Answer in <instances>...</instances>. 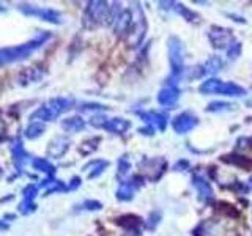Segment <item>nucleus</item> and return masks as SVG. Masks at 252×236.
<instances>
[{"instance_id": "obj_27", "label": "nucleus", "mask_w": 252, "mask_h": 236, "mask_svg": "<svg viewBox=\"0 0 252 236\" xmlns=\"http://www.w3.org/2000/svg\"><path fill=\"white\" fill-rule=\"evenodd\" d=\"M36 192H38V187L33 186V184H30V186H27L26 189H24V197H26L27 202H32V200H33V197L36 195Z\"/></svg>"}, {"instance_id": "obj_14", "label": "nucleus", "mask_w": 252, "mask_h": 236, "mask_svg": "<svg viewBox=\"0 0 252 236\" xmlns=\"http://www.w3.org/2000/svg\"><path fill=\"white\" fill-rule=\"evenodd\" d=\"M131 22H132V13L129 10H123L120 16L115 19V31L118 35L122 33H129L131 29Z\"/></svg>"}, {"instance_id": "obj_17", "label": "nucleus", "mask_w": 252, "mask_h": 236, "mask_svg": "<svg viewBox=\"0 0 252 236\" xmlns=\"http://www.w3.org/2000/svg\"><path fill=\"white\" fill-rule=\"evenodd\" d=\"M84 126H85V123L81 117H71V118H66V120L62 121V128L68 132H77V131L84 129Z\"/></svg>"}, {"instance_id": "obj_5", "label": "nucleus", "mask_w": 252, "mask_h": 236, "mask_svg": "<svg viewBox=\"0 0 252 236\" xmlns=\"http://www.w3.org/2000/svg\"><path fill=\"white\" fill-rule=\"evenodd\" d=\"M208 38L215 47H218V49H224V47H227L232 41V31L225 27L213 26V27H210Z\"/></svg>"}, {"instance_id": "obj_15", "label": "nucleus", "mask_w": 252, "mask_h": 236, "mask_svg": "<svg viewBox=\"0 0 252 236\" xmlns=\"http://www.w3.org/2000/svg\"><path fill=\"white\" fill-rule=\"evenodd\" d=\"M131 128V123L128 120H123V118H110L107 124L104 126V129L114 134H125Z\"/></svg>"}, {"instance_id": "obj_1", "label": "nucleus", "mask_w": 252, "mask_h": 236, "mask_svg": "<svg viewBox=\"0 0 252 236\" xmlns=\"http://www.w3.org/2000/svg\"><path fill=\"white\" fill-rule=\"evenodd\" d=\"M169 60L172 66V74L167 81V85H175L183 73V65H185V46L181 43V39L177 36L169 38Z\"/></svg>"}, {"instance_id": "obj_29", "label": "nucleus", "mask_w": 252, "mask_h": 236, "mask_svg": "<svg viewBox=\"0 0 252 236\" xmlns=\"http://www.w3.org/2000/svg\"><path fill=\"white\" fill-rule=\"evenodd\" d=\"M129 162H126L125 159H122L120 161V172H118V175L120 177H123V175H126V173H128V170H129Z\"/></svg>"}, {"instance_id": "obj_4", "label": "nucleus", "mask_w": 252, "mask_h": 236, "mask_svg": "<svg viewBox=\"0 0 252 236\" xmlns=\"http://www.w3.org/2000/svg\"><path fill=\"white\" fill-rule=\"evenodd\" d=\"M132 13V22H131V46H137L145 36V30H147V22H145V14L140 8L136 5V8L131 11Z\"/></svg>"}, {"instance_id": "obj_3", "label": "nucleus", "mask_w": 252, "mask_h": 236, "mask_svg": "<svg viewBox=\"0 0 252 236\" xmlns=\"http://www.w3.org/2000/svg\"><path fill=\"white\" fill-rule=\"evenodd\" d=\"M73 104V99L69 98H54L47 102V106L38 109L36 112L32 114V120H43V121H51L54 118H57L63 110L69 109V106Z\"/></svg>"}, {"instance_id": "obj_16", "label": "nucleus", "mask_w": 252, "mask_h": 236, "mask_svg": "<svg viewBox=\"0 0 252 236\" xmlns=\"http://www.w3.org/2000/svg\"><path fill=\"white\" fill-rule=\"evenodd\" d=\"M68 149V140L65 137H55L51 144H49V148H47V153L54 157H60L66 153Z\"/></svg>"}, {"instance_id": "obj_21", "label": "nucleus", "mask_w": 252, "mask_h": 236, "mask_svg": "<svg viewBox=\"0 0 252 236\" xmlns=\"http://www.w3.org/2000/svg\"><path fill=\"white\" fill-rule=\"evenodd\" d=\"M125 220L118 219L117 222L120 224L122 227L128 228V230H137V227L140 225V219L139 217H134V216H123Z\"/></svg>"}, {"instance_id": "obj_20", "label": "nucleus", "mask_w": 252, "mask_h": 236, "mask_svg": "<svg viewBox=\"0 0 252 236\" xmlns=\"http://www.w3.org/2000/svg\"><path fill=\"white\" fill-rule=\"evenodd\" d=\"M33 167L38 169L39 172L49 173V175H54V172H55V167L47 159H35L33 161Z\"/></svg>"}, {"instance_id": "obj_11", "label": "nucleus", "mask_w": 252, "mask_h": 236, "mask_svg": "<svg viewBox=\"0 0 252 236\" xmlns=\"http://www.w3.org/2000/svg\"><path fill=\"white\" fill-rule=\"evenodd\" d=\"M192 183H194V186H195V189H197V194H199V197H200V200H202V202L208 203V202L213 200V189H211V186L208 184V181H207V179L202 178V177H199V175H195V177L192 178Z\"/></svg>"}, {"instance_id": "obj_6", "label": "nucleus", "mask_w": 252, "mask_h": 236, "mask_svg": "<svg viewBox=\"0 0 252 236\" xmlns=\"http://www.w3.org/2000/svg\"><path fill=\"white\" fill-rule=\"evenodd\" d=\"M197 123H199V118H197L194 114L191 112H183L177 115L175 118H173L172 121V126H173V131L178 132V134H186L189 131H192Z\"/></svg>"}, {"instance_id": "obj_31", "label": "nucleus", "mask_w": 252, "mask_h": 236, "mask_svg": "<svg viewBox=\"0 0 252 236\" xmlns=\"http://www.w3.org/2000/svg\"><path fill=\"white\" fill-rule=\"evenodd\" d=\"M139 132L140 134H145V136H152V134L155 132V128H152V126H147V128H140Z\"/></svg>"}, {"instance_id": "obj_24", "label": "nucleus", "mask_w": 252, "mask_h": 236, "mask_svg": "<svg viewBox=\"0 0 252 236\" xmlns=\"http://www.w3.org/2000/svg\"><path fill=\"white\" fill-rule=\"evenodd\" d=\"M96 144H99V139H93V140H89V142H84V144L81 145V153L82 154H90L92 151H94L96 149Z\"/></svg>"}, {"instance_id": "obj_12", "label": "nucleus", "mask_w": 252, "mask_h": 236, "mask_svg": "<svg viewBox=\"0 0 252 236\" xmlns=\"http://www.w3.org/2000/svg\"><path fill=\"white\" fill-rule=\"evenodd\" d=\"M140 186V178H132L131 181H126V183H122V186L118 187L117 191V199L118 200H131L136 189Z\"/></svg>"}, {"instance_id": "obj_8", "label": "nucleus", "mask_w": 252, "mask_h": 236, "mask_svg": "<svg viewBox=\"0 0 252 236\" xmlns=\"http://www.w3.org/2000/svg\"><path fill=\"white\" fill-rule=\"evenodd\" d=\"M159 5H161V8H164V10L175 11V13L181 14L188 22L199 21V14H195L194 11H191L183 3H177V2H159Z\"/></svg>"}, {"instance_id": "obj_32", "label": "nucleus", "mask_w": 252, "mask_h": 236, "mask_svg": "<svg viewBox=\"0 0 252 236\" xmlns=\"http://www.w3.org/2000/svg\"><path fill=\"white\" fill-rule=\"evenodd\" d=\"M79 184H81V179H79V178H73V181H71V184L68 186V189H74Z\"/></svg>"}, {"instance_id": "obj_26", "label": "nucleus", "mask_w": 252, "mask_h": 236, "mask_svg": "<svg viewBox=\"0 0 252 236\" xmlns=\"http://www.w3.org/2000/svg\"><path fill=\"white\" fill-rule=\"evenodd\" d=\"M107 121H109V118H106L104 115H94L90 120L92 126H94V128H102V129H104V126L107 124Z\"/></svg>"}, {"instance_id": "obj_13", "label": "nucleus", "mask_w": 252, "mask_h": 236, "mask_svg": "<svg viewBox=\"0 0 252 236\" xmlns=\"http://www.w3.org/2000/svg\"><path fill=\"white\" fill-rule=\"evenodd\" d=\"M21 10L27 14H36L47 22H55V24L60 22V14L54 10H49V8H30L29 6V8H21Z\"/></svg>"}, {"instance_id": "obj_22", "label": "nucleus", "mask_w": 252, "mask_h": 236, "mask_svg": "<svg viewBox=\"0 0 252 236\" xmlns=\"http://www.w3.org/2000/svg\"><path fill=\"white\" fill-rule=\"evenodd\" d=\"M43 131H44V126L41 123H32L26 129V137L27 139H35L38 136H41Z\"/></svg>"}, {"instance_id": "obj_9", "label": "nucleus", "mask_w": 252, "mask_h": 236, "mask_svg": "<svg viewBox=\"0 0 252 236\" xmlns=\"http://www.w3.org/2000/svg\"><path fill=\"white\" fill-rule=\"evenodd\" d=\"M137 115L148 123V126H152L155 129L164 131L167 126V117L164 114H155V112H137Z\"/></svg>"}, {"instance_id": "obj_23", "label": "nucleus", "mask_w": 252, "mask_h": 236, "mask_svg": "<svg viewBox=\"0 0 252 236\" xmlns=\"http://www.w3.org/2000/svg\"><path fill=\"white\" fill-rule=\"evenodd\" d=\"M240 54H241V43L233 41L230 46H228V49H227L228 59H230V60H236V59L240 57Z\"/></svg>"}, {"instance_id": "obj_28", "label": "nucleus", "mask_w": 252, "mask_h": 236, "mask_svg": "<svg viewBox=\"0 0 252 236\" xmlns=\"http://www.w3.org/2000/svg\"><path fill=\"white\" fill-rule=\"evenodd\" d=\"M84 208L85 209H90V211H96V209H101L102 208V205L96 200H87L84 203Z\"/></svg>"}, {"instance_id": "obj_7", "label": "nucleus", "mask_w": 252, "mask_h": 236, "mask_svg": "<svg viewBox=\"0 0 252 236\" xmlns=\"http://www.w3.org/2000/svg\"><path fill=\"white\" fill-rule=\"evenodd\" d=\"M178 98H180V90H178V87H175V85L164 87V88L159 91V94H158V101H159V104L164 106V107L175 106Z\"/></svg>"}, {"instance_id": "obj_18", "label": "nucleus", "mask_w": 252, "mask_h": 236, "mask_svg": "<svg viewBox=\"0 0 252 236\" xmlns=\"http://www.w3.org/2000/svg\"><path fill=\"white\" fill-rule=\"evenodd\" d=\"M109 165L107 161H93L90 164H87L84 170L89 172V178H96L98 175H101L102 172H104V169Z\"/></svg>"}, {"instance_id": "obj_19", "label": "nucleus", "mask_w": 252, "mask_h": 236, "mask_svg": "<svg viewBox=\"0 0 252 236\" xmlns=\"http://www.w3.org/2000/svg\"><path fill=\"white\" fill-rule=\"evenodd\" d=\"M222 161L225 162H230V164H235V165H240V167H244V169H251L252 167V161L246 159L244 156H224Z\"/></svg>"}, {"instance_id": "obj_25", "label": "nucleus", "mask_w": 252, "mask_h": 236, "mask_svg": "<svg viewBox=\"0 0 252 236\" xmlns=\"http://www.w3.org/2000/svg\"><path fill=\"white\" fill-rule=\"evenodd\" d=\"M232 106L230 104H227V102H210L207 110L208 112H222V110H228Z\"/></svg>"}, {"instance_id": "obj_30", "label": "nucleus", "mask_w": 252, "mask_h": 236, "mask_svg": "<svg viewBox=\"0 0 252 236\" xmlns=\"http://www.w3.org/2000/svg\"><path fill=\"white\" fill-rule=\"evenodd\" d=\"M101 109H104V107L99 106V104H84L82 106L84 112H89V110H101Z\"/></svg>"}, {"instance_id": "obj_10", "label": "nucleus", "mask_w": 252, "mask_h": 236, "mask_svg": "<svg viewBox=\"0 0 252 236\" xmlns=\"http://www.w3.org/2000/svg\"><path fill=\"white\" fill-rule=\"evenodd\" d=\"M220 68H222V60H220V57H211V59H208L207 61H205L203 65L197 66V69H199V71L191 73V76L192 77H200L203 74H215Z\"/></svg>"}, {"instance_id": "obj_2", "label": "nucleus", "mask_w": 252, "mask_h": 236, "mask_svg": "<svg viewBox=\"0 0 252 236\" xmlns=\"http://www.w3.org/2000/svg\"><path fill=\"white\" fill-rule=\"evenodd\" d=\"M199 91L203 94L218 93V94H225V96H243V94H246V90L243 87L233 82L219 81V79H208V81L202 82L199 87Z\"/></svg>"}]
</instances>
